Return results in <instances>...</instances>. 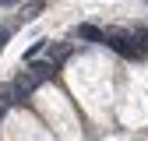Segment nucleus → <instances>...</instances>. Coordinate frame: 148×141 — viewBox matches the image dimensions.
<instances>
[{
	"label": "nucleus",
	"mask_w": 148,
	"mask_h": 141,
	"mask_svg": "<svg viewBox=\"0 0 148 141\" xmlns=\"http://www.w3.org/2000/svg\"><path fill=\"white\" fill-rule=\"evenodd\" d=\"M131 35H134V42H138L141 49H148V28H134Z\"/></svg>",
	"instance_id": "obj_7"
},
{
	"label": "nucleus",
	"mask_w": 148,
	"mask_h": 141,
	"mask_svg": "<svg viewBox=\"0 0 148 141\" xmlns=\"http://www.w3.org/2000/svg\"><path fill=\"white\" fill-rule=\"evenodd\" d=\"M53 70H57L53 64H32V67H25V70H21V74H18L11 85L18 88V95L25 99V95H32L42 81H49V74H53Z\"/></svg>",
	"instance_id": "obj_1"
},
{
	"label": "nucleus",
	"mask_w": 148,
	"mask_h": 141,
	"mask_svg": "<svg viewBox=\"0 0 148 141\" xmlns=\"http://www.w3.org/2000/svg\"><path fill=\"white\" fill-rule=\"evenodd\" d=\"M7 4H14V0H0V7H7Z\"/></svg>",
	"instance_id": "obj_9"
},
{
	"label": "nucleus",
	"mask_w": 148,
	"mask_h": 141,
	"mask_svg": "<svg viewBox=\"0 0 148 141\" xmlns=\"http://www.w3.org/2000/svg\"><path fill=\"white\" fill-rule=\"evenodd\" d=\"M42 7H46L42 0H32V4H25V7H21V21H32L35 14H42Z\"/></svg>",
	"instance_id": "obj_6"
},
{
	"label": "nucleus",
	"mask_w": 148,
	"mask_h": 141,
	"mask_svg": "<svg viewBox=\"0 0 148 141\" xmlns=\"http://www.w3.org/2000/svg\"><path fill=\"white\" fill-rule=\"evenodd\" d=\"M145 4H148V0H145Z\"/></svg>",
	"instance_id": "obj_10"
},
{
	"label": "nucleus",
	"mask_w": 148,
	"mask_h": 141,
	"mask_svg": "<svg viewBox=\"0 0 148 141\" xmlns=\"http://www.w3.org/2000/svg\"><path fill=\"white\" fill-rule=\"evenodd\" d=\"M0 102H4V106H14V102H21L18 88H14V85H0Z\"/></svg>",
	"instance_id": "obj_5"
},
{
	"label": "nucleus",
	"mask_w": 148,
	"mask_h": 141,
	"mask_svg": "<svg viewBox=\"0 0 148 141\" xmlns=\"http://www.w3.org/2000/svg\"><path fill=\"white\" fill-rule=\"evenodd\" d=\"M78 39H88V42H106V32L95 28V25H78Z\"/></svg>",
	"instance_id": "obj_3"
},
{
	"label": "nucleus",
	"mask_w": 148,
	"mask_h": 141,
	"mask_svg": "<svg viewBox=\"0 0 148 141\" xmlns=\"http://www.w3.org/2000/svg\"><path fill=\"white\" fill-rule=\"evenodd\" d=\"M106 42L113 46L120 57H127V60H134V57H141V46L134 42V35L131 32H120V28H106Z\"/></svg>",
	"instance_id": "obj_2"
},
{
	"label": "nucleus",
	"mask_w": 148,
	"mask_h": 141,
	"mask_svg": "<svg viewBox=\"0 0 148 141\" xmlns=\"http://www.w3.org/2000/svg\"><path fill=\"white\" fill-rule=\"evenodd\" d=\"M67 57H71V42H57V46H49V60H46V64L57 67V64H64Z\"/></svg>",
	"instance_id": "obj_4"
},
{
	"label": "nucleus",
	"mask_w": 148,
	"mask_h": 141,
	"mask_svg": "<svg viewBox=\"0 0 148 141\" xmlns=\"http://www.w3.org/2000/svg\"><path fill=\"white\" fill-rule=\"evenodd\" d=\"M4 42H7V32H4V28H0V49H4Z\"/></svg>",
	"instance_id": "obj_8"
}]
</instances>
